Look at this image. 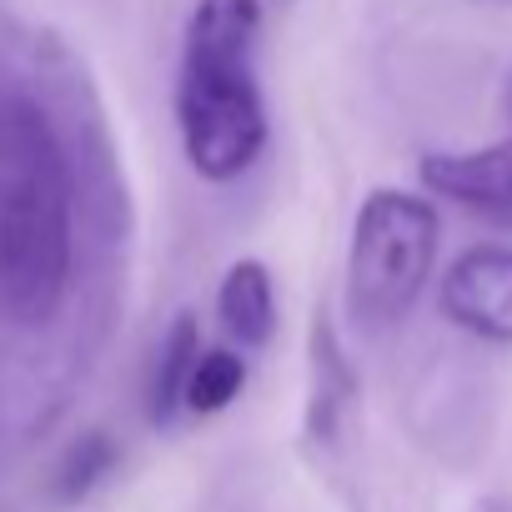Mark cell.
Segmentation results:
<instances>
[{
  "instance_id": "1",
  "label": "cell",
  "mask_w": 512,
  "mask_h": 512,
  "mask_svg": "<svg viewBox=\"0 0 512 512\" xmlns=\"http://www.w3.org/2000/svg\"><path fill=\"white\" fill-rule=\"evenodd\" d=\"M76 267V166L51 111L0 86V312L46 322Z\"/></svg>"
},
{
  "instance_id": "2",
  "label": "cell",
  "mask_w": 512,
  "mask_h": 512,
  "mask_svg": "<svg viewBox=\"0 0 512 512\" xmlns=\"http://www.w3.org/2000/svg\"><path fill=\"white\" fill-rule=\"evenodd\" d=\"M256 41H262V0H201L186 21L176 126L186 161L206 181H236L267 146Z\"/></svg>"
},
{
  "instance_id": "3",
  "label": "cell",
  "mask_w": 512,
  "mask_h": 512,
  "mask_svg": "<svg viewBox=\"0 0 512 512\" xmlns=\"http://www.w3.org/2000/svg\"><path fill=\"white\" fill-rule=\"evenodd\" d=\"M437 211L407 191H372L352 226L347 256V302L367 327H387L412 312L432 277Z\"/></svg>"
},
{
  "instance_id": "4",
  "label": "cell",
  "mask_w": 512,
  "mask_h": 512,
  "mask_svg": "<svg viewBox=\"0 0 512 512\" xmlns=\"http://www.w3.org/2000/svg\"><path fill=\"white\" fill-rule=\"evenodd\" d=\"M442 307L457 327L512 342V246H472L442 282Z\"/></svg>"
},
{
  "instance_id": "5",
  "label": "cell",
  "mask_w": 512,
  "mask_h": 512,
  "mask_svg": "<svg viewBox=\"0 0 512 512\" xmlns=\"http://www.w3.org/2000/svg\"><path fill=\"white\" fill-rule=\"evenodd\" d=\"M422 181L437 196H447L487 221L512 226V141L487 146V151H467V156H427Z\"/></svg>"
},
{
  "instance_id": "6",
  "label": "cell",
  "mask_w": 512,
  "mask_h": 512,
  "mask_svg": "<svg viewBox=\"0 0 512 512\" xmlns=\"http://www.w3.org/2000/svg\"><path fill=\"white\" fill-rule=\"evenodd\" d=\"M216 312L221 327L241 342V347H267L277 337V292H272V272L262 262H236L221 277L216 292Z\"/></svg>"
},
{
  "instance_id": "7",
  "label": "cell",
  "mask_w": 512,
  "mask_h": 512,
  "mask_svg": "<svg viewBox=\"0 0 512 512\" xmlns=\"http://www.w3.org/2000/svg\"><path fill=\"white\" fill-rule=\"evenodd\" d=\"M201 357V332H196V317H176L161 352H156V367H151V387H146V412L151 422H171L186 402V382H191V367Z\"/></svg>"
},
{
  "instance_id": "8",
  "label": "cell",
  "mask_w": 512,
  "mask_h": 512,
  "mask_svg": "<svg viewBox=\"0 0 512 512\" xmlns=\"http://www.w3.org/2000/svg\"><path fill=\"white\" fill-rule=\"evenodd\" d=\"M241 387H246V362L236 357V352H201L196 357V367H191V382H186V412H196V417H216V412H226L236 397H241Z\"/></svg>"
},
{
  "instance_id": "9",
  "label": "cell",
  "mask_w": 512,
  "mask_h": 512,
  "mask_svg": "<svg viewBox=\"0 0 512 512\" xmlns=\"http://www.w3.org/2000/svg\"><path fill=\"white\" fill-rule=\"evenodd\" d=\"M111 462H116V452H111V442L106 437H86L71 457H66V467H61V497L66 502H76V497H86L106 472H111Z\"/></svg>"
},
{
  "instance_id": "10",
  "label": "cell",
  "mask_w": 512,
  "mask_h": 512,
  "mask_svg": "<svg viewBox=\"0 0 512 512\" xmlns=\"http://www.w3.org/2000/svg\"><path fill=\"white\" fill-rule=\"evenodd\" d=\"M317 367H327V372L347 377V367L337 362V342H332V327H317ZM342 387H352V382H337V387H332V382H327V377L317 372V412H322V402H327V407H337V402L347 397Z\"/></svg>"
}]
</instances>
